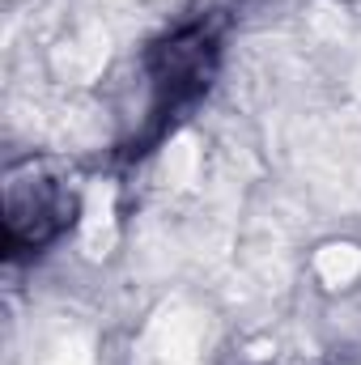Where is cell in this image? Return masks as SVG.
Returning <instances> with one entry per match:
<instances>
[{"label": "cell", "instance_id": "cell-1", "mask_svg": "<svg viewBox=\"0 0 361 365\" xmlns=\"http://www.w3.org/2000/svg\"><path fill=\"white\" fill-rule=\"evenodd\" d=\"M77 221V182L47 158H26L4 175V234L9 247L39 251Z\"/></svg>", "mask_w": 361, "mask_h": 365}]
</instances>
